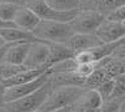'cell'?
<instances>
[{"mask_svg":"<svg viewBox=\"0 0 125 112\" xmlns=\"http://www.w3.org/2000/svg\"><path fill=\"white\" fill-rule=\"evenodd\" d=\"M88 88L84 86H62L51 88L48 98L39 108L41 112H51L74 106Z\"/></svg>","mask_w":125,"mask_h":112,"instance_id":"obj_1","label":"cell"},{"mask_svg":"<svg viewBox=\"0 0 125 112\" xmlns=\"http://www.w3.org/2000/svg\"><path fill=\"white\" fill-rule=\"evenodd\" d=\"M33 34L45 43H66L75 31L70 23L40 20V23L33 30Z\"/></svg>","mask_w":125,"mask_h":112,"instance_id":"obj_2","label":"cell"},{"mask_svg":"<svg viewBox=\"0 0 125 112\" xmlns=\"http://www.w3.org/2000/svg\"><path fill=\"white\" fill-rule=\"evenodd\" d=\"M51 88L53 87H51L50 78H49L48 82L44 86H41L39 90H36L35 92L23 96L20 98H16L14 101L5 102L4 110H5V112H33V111H36L45 102V100L48 98Z\"/></svg>","mask_w":125,"mask_h":112,"instance_id":"obj_3","label":"cell"},{"mask_svg":"<svg viewBox=\"0 0 125 112\" xmlns=\"http://www.w3.org/2000/svg\"><path fill=\"white\" fill-rule=\"evenodd\" d=\"M24 5L33 10L41 20H54V21L64 23H70L80 10L75 9L70 11H59L48 5L45 0H24Z\"/></svg>","mask_w":125,"mask_h":112,"instance_id":"obj_4","label":"cell"},{"mask_svg":"<svg viewBox=\"0 0 125 112\" xmlns=\"http://www.w3.org/2000/svg\"><path fill=\"white\" fill-rule=\"evenodd\" d=\"M106 19V16L94 10H79L75 17L70 21L75 33H85V34H95L99 26Z\"/></svg>","mask_w":125,"mask_h":112,"instance_id":"obj_5","label":"cell"},{"mask_svg":"<svg viewBox=\"0 0 125 112\" xmlns=\"http://www.w3.org/2000/svg\"><path fill=\"white\" fill-rule=\"evenodd\" d=\"M49 78H50V74H49V70H48V72L43 74L41 76L36 77L35 80L30 81V82H26V84H23V85L5 87V91H4L5 101L9 102V101H14L16 98H20L23 96H26V95H30V94L35 92L36 90H39L41 86H44L48 82Z\"/></svg>","mask_w":125,"mask_h":112,"instance_id":"obj_6","label":"cell"},{"mask_svg":"<svg viewBox=\"0 0 125 112\" xmlns=\"http://www.w3.org/2000/svg\"><path fill=\"white\" fill-rule=\"evenodd\" d=\"M95 34L104 44L118 41V40L125 37V24L121 21L109 20L106 17L99 26Z\"/></svg>","mask_w":125,"mask_h":112,"instance_id":"obj_7","label":"cell"},{"mask_svg":"<svg viewBox=\"0 0 125 112\" xmlns=\"http://www.w3.org/2000/svg\"><path fill=\"white\" fill-rule=\"evenodd\" d=\"M49 56H50L49 44L45 41H35L30 46L24 65L28 67H40L45 65L49 66Z\"/></svg>","mask_w":125,"mask_h":112,"instance_id":"obj_8","label":"cell"},{"mask_svg":"<svg viewBox=\"0 0 125 112\" xmlns=\"http://www.w3.org/2000/svg\"><path fill=\"white\" fill-rule=\"evenodd\" d=\"M104 98L96 88H88L83 97L73 106L76 112H98L103 105Z\"/></svg>","mask_w":125,"mask_h":112,"instance_id":"obj_9","label":"cell"},{"mask_svg":"<svg viewBox=\"0 0 125 112\" xmlns=\"http://www.w3.org/2000/svg\"><path fill=\"white\" fill-rule=\"evenodd\" d=\"M69 47H71L75 51H83V50H89L93 47H96L104 44L98 37L96 34H85V33H75L68 41L65 43Z\"/></svg>","mask_w":125,"mask_h":112,"instance_id":"obj_10","label":"cell"},{"mask_svg":"<svg viewBox=\"0 0 125 112\" xmlns=\"http://www.w3.org/2000/svg\"><path fill=\"white\" fill-rule=\"evenodd\" d=\"M123 5H125V0H80V10H94L105 16Z\"/></svg>","mask_w":125,"mask_h":112,"instance_id":"obj_11","label":"cell"},{"mask_svg":"<svg viewBox=\"0 0 125 112\" xmlns=\"http://www.w3.org/2000/svg\"><path fill=\"white\" fill-rule=\"evenodd\" d=\"M51 87H62V86H84L86 84V77L79 75L78 72H61L50 75Z\"/></svg>","mask_w":125,"mask_h":112,"instance_id":"obj_12","label":"cell"},{"mask_svg":"<svg viewBox=\"0 0 125 112\" xmlns=\"http://www.w3.org/2000/svg\"><path fill=\"white\" fill-rule=\"evenodd\" d=\"M49 66H40V67H33V69H26L24 71H21L20 74L10 77L8 80H4L3 84L5 85V87H10V86H16V85H23L26 82L35 80L36 77L41 76L43 74L48 72Z\"/></svg>","mask_w":125,"mask_h":112,"instance_id":"obj_13","label":"cell"},{"mask_svg":"<svg viewBox=\"0 0 125 112\" xmlns=\"http://www.w3.org/2000/svg\"><path fill=\"white\" fill-rule=\"evenodd\" d=\"M40 20L41 19L33 11V10L26 8L25 5H23L15 15L14 23L20 29L26 30V31H33L35 29V26L40 23Z\"/></svg>","mask_w":125,"mask_h":112,"instance_id":"obj_14","label":"cell"},{"mask_svg":"<svg viewBox=\"0 0 125 112\" xmlns=\"http://www.w3.org/2000/svg\"><path fill=\"white\" fill-rule=\"evenodd\" d=\"M0 35H1L6 43H35L41 41L39 40L33 31H26L20 27H9V29H1L0 30Z\"/></svg>","mask_w":125,"mask_h":112,"instance_id":"obj_15","label":"cell"},{"mask_svg":"<svg viewBox=\"0 0 125 112\" xmlns=\"http://www.w3.org/2000/svg\"><path fill=\"white\" fill-rule=\"evenodd\" d=\"M33 43H14L10 49L8 50V54L5 57L4 62L10 64H16V65H23L25 62V59L28 56V52L30 50V46Z\"/></svg>","mask_w":125,"mask_h":112,"instance_id":"obj_16","label":"cell"},{"mask_svg":"<svg viewBox=\"0 0 125 112\" xmlns=\"http://www.w3.org/2000/svg\"><path fill=\"white\" fill-rule=\"evenodd\" d=\"M48 44H49V49H50L49 66L59 62V61L75 56V51L71 47H69L65 43H48Z\"/></svg>","mask_w":125,"mask_h":112,"instance_id":"obj_17","label":"cell"},{"mask_svg":"<svg viewBox=\"0 0 125 112\" xmlns=\"http://www.w3.org/2000/svg\"><path fill=\"white\" fill-rule=\"evenodd\" d=\"M76 66H78V61L75 60V57H70L51 65L49 67V74L51 75V74H61V72H73V71L76 70Z\"/></svg>","mask_w":125,"mask_h":112,"instance_id":"obj_18","label":"cell"},{"mask_svg":"<svg viewBox=\"0 0 125 112\" xmlns=\"http://www.w3.org/2000/svg\"><path fill=\"white\" fill-rule=\"evenodd\" d=\"M26 69H33V67H28L24 64L16 65V64H10V62H3V64H0V77L4 81V80H8L10 77L20 74L21 71H24Z\"/></svg>","mask_w":125,"mask_h":112,"instance_id":"obj_19","label":"cell"},{"mask_svg":"<svg viewBox=\"0 0 125 112\" xmlns=\"http://www.w3.org/2000/svg\"><path fill=\"white\" fill-rule=\"evenodd\" d=\"M98 64V62H96ZM108 78H111V77H109L108 76V74H106V71L104 70L103 67H100V66H98L96 67V70L94 71V72L90 75V76H88L86 77V84H85V87L86 88H96L99 85H101L105 80H108Z\"/></svg>","mask_w":125,"mask_h":112,"instance_id":"obj_20","label":"cell"},{"mask_svg":"<svg viewBox=\"0 0 125 112\" xmlns=\"http://www.w3.org/2000/svg\"><path fill=\"white\" fill-rule=\"evenodd\" d=\"M45 3L59 11H70L80 9V0H45Z\"/></svg>","mask_w":125,"mask_h":112,"instance_id":"obj_21","label":"cell"},{"mask_svg":"<svg viewBox=\"0 0 125 112\" xmlns=\"http://www.w3.org/2000/svg\"><path fill=\"white\" fill-rule=\"evenodd\" d=\"M21 6L16 3H0V19L14 23L15 15Z\"/></svg>","mask_w":125,"mask_h":112,"instance_id":"obj_22","label":"cell"},{"mask_svg":"<svg viewBox=\"0 0 125 112\" xmlns=\"http://www.w3.org/2000/svg\"><path fill=\"white\" fill-rule=\"evenodd\" d=\"M124 101H125V96L124 97H109L103 101L100 111L101 112H119Z\"/></svg>","mask_w":125,"mask_h":112,"instance_id":"obj_23","label":"cell"},{"mask_svg":"<svg viewBox=\"0 0 125 112\" xmlns=\"http://www.w3.org/2000/svg\"><path fill=\"white\" fill-rule=\"evenodd\" d=\"M125 96V74L114 77V91L111 97H124Z\"/></svg>","mask_w":125,"mask_h":112,"instance_id":"obj_24","label":"cell"},{"mask_svg":"<svg viewBox=\"0 0 125 112\" xmlns=\"http://www.w3.org/2000/svg\"><path fill=\"white\" fill-rule=\"evenodd\" d=\"M96 90L99 91V94L101 95V97H103L104 100L111 97L113 91H114V78H108V80H105L101 85H99V86L96 87Z\"/></svg>","mask_w":125,"mask_h":112,"instance_id":"obj_25","label":"cell"},{"mask_svg":"<svg viewBox=\"0 0 125 112\" xmlns=\"http://www.w3.org/2000/svg\"><path fill=\"white\" fill-rule=\"evenodd\" d=\"M96 67H98L96 62H81V64H78L75 72H78L79 75L84 77H88L96 70Z\"/></svg>","mask_w":125,"mask_h":112,"instance_id":"obj_26","label":"cell"},{"mask_svg":"<svg viewBox=\"0 0 125 112\" xmlns=\"http://www.w3.org/2000/svg\"><path fill=\"white\" fill-rule=\"evenodd\" d=\"M106 17L109 20H114V21H121V23H124L125 21V5L118 8L115 11H113L111 14H109Z\"/></svg>","mask_w":125,"mask_h":112,"instance_id":"obj_27","label":"cell"},{"mask_svg":"<svg viewBox=\"0 0 125 112\" xmlns=\"http://www.w3.org/2000/svg\"><path fill=\"white\" fill-rule=\"evenodd\" d=\"M14 43H6L5 45L0 46V64H3L5 61V57H6V54H8V50L10 49V46H11Z\"/></svg>","mask_w":125,"mask_h":112,"instance_id":"obj_28","label":"cell"},{"mask_svg":"<svg viewBox=\"0 0 125 112\" xmlns=\"http://www.w3.org/2000/svg\"><path fill=\"white\" fill-rule=\"evenodd\" d=\"M111 56H114V57H118V59H121V60H124L125 61V43L123 44V45H120L115 51L113 52V55Z\"/></svg>","mask_w":125,"mask_h":112,"instance_id":"obj_29","label":"cell"},{"mask_svg":"<svg viewBox=\"0 0 125 112\" xmlns=\"http://www.w3.org/2000/svg\"><path fill=\"white\" fill-rule=\"evenodd\" d=\"M9 27H18V26L13 21H6V20L0 19V30L1 29H9Z\"/></svg>","mask_w":125,"mask_h":112,"instance_id":"obj_30","label":"cell"},{"mask_svg":"<svg viewBox=\"0 0 125 112\" xmlns=\"http://www.w3.org/2000/svg\"><path fill=\"white\" fill-rule=\"evenodd\" d=\"M5 97H4V91H0V111L4 110V106H5Z\"/></svg>","mask_w":125,"mask_h":112,"instance_id":"obj_31","label":"cell"},{"mask_svg":"<svg viewBox=\"0 0 125 112\" xmlns=\"http://www.w3.org/2000/svg\"><path fill=\"white\" fill-rule=\"evenodd\" d=\"M0 3H16L20 5H24V0H0Z\"/></svg>","mask_w":125,"mask_h":112,"instance_id":"obj_32","label":"cell"},{"mask_svg":"<svg viewBox=\"0 0 125 112\" xmlns=\"http://www.w3.org/2000/svg\"><path fill=\"white\" fill-rule=\"evenodd\" d=\"M64 112H76L75 110H74V107H66V108H64Z\"/></svg>","mask_w":125,"mask_h":112,"instance_id":"obj_33","label":"cell"},{"mask_svg":"<svg viewBox=\"0 0 125 112\" xmlns=\"http://www.w3.org/2000/svg\"><path fill=\"white\" fill-rule=\"evenodd\" d=\"M6 44V40L1 36V35H0V46H3V45H5Z\"/></svg>","mask_w":125,"mask_h":112,"instance_id":"obj_34","label":"cell"},{"mask_svg":"<svg viewBox=\"0 0 125 112\" xmlns=\"http://www.w3.org/2000/svg\"><path fill=\"white\" fill-rule=\"evenodd\" d=\"M119 112H125V101H124V102H123V105H121V107H120Z\"/></svg>","mask_w":125,"mask_h":112,"instance_id":"obj_35","label":"cell"},{"mask_svg":"<svg viewBox=\"0 0 125 112\" xmlns=\"http://www.w3.org/2000/svg\"><path fill=\"white\" fill-rule=\"evenodd\" d=\"M0 91H5V85L3 84V81L0 82Z\"/></svg>","mask_w":125,"mask_h":112,"instance_id":"obj_36","label":"cell"},{"mask_svg":"<svg viewBox=\"0 0 125 112\" xmlns=\"http://www.w3.org/2000/svg\"><path fill=\"white\" fill-rule=\"evenodd\" d=\"M51 112H64V108H61V110H56V111H51Z\"/></svg>","mask_w":125,"mask_h":112,"instance_id":"obj_37","label":"cell"},{"mask_svg":"<svg viewBox=\"0 0 125 112\" xmlns=\"http://www.w3.org/2000/svg\"><path fill=\"white\" fill-rule=\"evenodd\" d=\"M33 112H41L40 110H36V111H33Z\"/></svg>","mask_w":125,"mask_h":112,"instance_id":"obj_38","label":"cell"},{"mask_svg":"<svg viewBox=\"0 0 125 112\" xmlns=\"http://www.w3.org/2000/svg\"><path fill=\"white\" fill-rule=\"evenodd\" d=\"M0 112H5V110H1V111H0Z\"/></svg>","mask_w":125,"mask_h":112,"instance_id":"obj_39","label":"cell"},{"mask_svg":"<svg viewBox=\"0 0 125 112\" xmlns=\"http://www.w3.org/2000/svg\"><path fill=\"white\" fill-rule=\"evenodd\" d=\"M1 81H3V78H1V77H0V82H1Z\"/></svg>","mask_w":125,"mask_h":112,"instance_id":"obj_40","label":"cell"},{"mask_svg":"<svg viewBox=\"0 0 125 112\" xmlns=\"http://www.w3.org/2000/svg\"><path fill=\"white\" fill-rule=\"evenodd\" d=\"M98 112H101V111H98Z\"/></svg>","mask_w":125,"mask_h":112,"instance_id":"obj_41","label":"cell"},{"mask_svg":"<svg viewBox=\"0 0 125 112\" xmlns=\"http://www.w3.org/2000/svg\"><path fill=\"white\" fill-rule=\"evenodd\" d=\"M124 24H125V21H124Z\"/></svg>","mask_w":125,"mask_h":112,"instance_id":"obj_42","label":"cell"}]
</instances>
